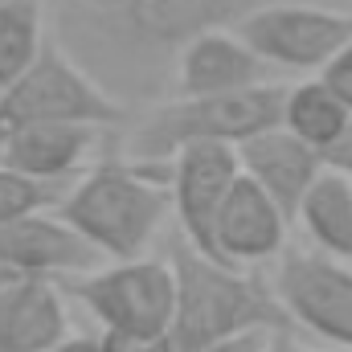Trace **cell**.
<instances>
[{
    "mask_svg": "<svg viewBox=\"0 0 352 352\" xmlns=\"http://www.w3.org/2000/svg\"><path fill=\"white\" fill-rule=\"evenodd\" d=\"M270 66L226 29H201L184 41L176 62V90L180 98H217V94H242V90L270 87Z\"/></svg>",
    "mask_w": 352,
    "mask_h": 352,
    "instance_id": "30bf717a",
    "label": "cell"
},
{
    "mask_svg": "<svg viewBox=\"0 0 352 352\" xmlns=\"http://www.w3.org/2000/svg\"><path fill=\"white\" fill-rule=\"evenodd\" d=\"M70 295L102 324L115 340L173 336L176 324V274L160 258L107 263L87 278L70 283Z\"/></svg>",
    "mask_w": 352,
    "mask_h": 352,
    "instance_id": "5b68a950",
    "label": "cell"
},
{
    "mask_svg": "<svg viewBox=\"0 0 352 352\" xmlns=\"http://www.w3.org/2000/svg\"><path fill=\"white\" fill-rule=\"evenodd\" d=\"M332 352H352V349H332Z\"/></svg>",
    "mask_w": 352,
    "mask_h": 352,
    "instance_id": "4316f807",
    "label": "cell"
},
{
    "mask_svg": "<svg viewBox=\"0 0 352 352\" xmlns=\"http://www.w3.org/2000/svg\"><path fill=\"white\" fill-rule=\"evenodd\" d=\"M4 283H8V274H4V270H0V287H4Z\"/></svg>",
    "mask_w": 352,
    "mask_h": 352,
    "instance_id": "484cf974",
    "label": "cell"
},
{
    "mask_svg": "<svg viewBox=\"0 0 352 352\" xmlns=\"http://www.w3.org/2000/svg\"><path fill=\"white\" fill-rule=\"evenodd\" d=\"M98 140V127H78V123H37L0 144V168L41 184H62L87 164L90 148Z\"/></svg>",
    "mask_w": 352,
    "mask_h": 352,
    "instance_id": "5bb4252c",
    "label": "cell"
},
{
    "mask_svg": "<svg viewBox=\"0 0 352 352\" xmlns=\"http://www.w3.org/2000/svg\"><path fill=\"white\" fill-rule=\"evenodd\" d=\"M37 123H78L102 131L123 123V107L50 41L21 82L0 90V144Z\"/></svg>",
    "mask_w": 352,
    "mask_h": 352,
    "instance_id": "277c9868",
    "label": "cell"
},
{
    "mask_svg": "<svg viewBox=\"0 0 352 352\" xmlns=\"http://www.w3.org/2000/svg\"><path fill=\"white\" fill-rule=\"evenodd\" d=\"M168 209L173 184L148 176V164H102L62 197L58 217L107 263H135L156 242Z\"/></svg>",
    "mask_w": 352,
    "mask_h": 352,
    "instance_id": "7a4b0ae2",
    "label": "cell"
},
{
    "mask_svg": "<svg viewBox=\"0 0 352 352\" xmlns=\"http://www.w3.org/2000/svg\"><path fill=\"white\" fill-rule=\"evenodd\" d=\"M266 352H307V344H299L287 328H278V332H270V340H266Z\"/></svg>",
    "mask_w": 352,
    "mask_h": 352,
    "instance_id": "cb8c5ba5",
    "label": "cell"
},
{
    "mask_svg": "<svg viewBox=\"0 0 352 352\" xmlns=\"http://www.w3.org/2000/svg\"><path fill=\"white\" fill-rule=\"evenodd\" d=\"M324 164H328V173H340L352 180V119H349V127H344V135L324 152Z\"/></svg>",
    "mask_w": 352,
    "mask_h": 352,
    "instance_id": "ffe728a7",
    "label": "cell"
},
{
    "mask_svg": "<svg viewBox=\"0 0 352 352\" xmlns=\"http://www.w3.org/2000/svg\"><path fill=\"white\" fill-rule=\"evenodd\" d=\"M266 66L328 70L352 45V16L320 4H258L234 29Z\"/></svg>",
    "mask_w": 352,
    "mask_h": 352,
    "instance_id": "8992f818",
    "label": "cell"
},
{
    "mask_svg": "<svg viewBox=\"0 0 352 352\" xmlns=\"http://www.w3.org/2000/svg\"><path fill=\"white\" fill-rule=\"evenodd\" d=\"M127 4H135V8H160V4H168V0H127Z\"/></svg>",
    "mask_w": 352,
    "mask_h": 352,
    "instance_id": "d4e9b609",
    "label": "cell"
},
{
    "mask_svg": "<svg viewBox=\"0 0 352 352\" xmlns=\"http://www.w3.org/2000/svg\"><path fill=\"white\" fill-rule=\"evenodd\" d=\"M320 78L336 90V94L344 98V107L352 111V45L336 58V62H332V66H328V70H324V74H320Z\"/></svg>",
    "mask_w": 352,
    "mask_h": 352,
    "instance_id": "d6986e66",
    "label": "cell"
},
{
    "mask_svg": "<svg viewBox=\"0 0 352 352\" xmlns=\"http://www.w3.org/2000/svg\"><path fill=\"white\" fill-rule=\"evenodd\" d=\"M58 352H119V349H115V340L102 332V336H70Z\"/></svg>",
    "mask_w": 352,
    "mask_h": 352,
    "instance_id": "603a6c76",
    "label": "cell"
},
{
    "mask_svg": "<svg viewBox=\"0 0 352 352\" xmlns=\"http://www.w3.org/2000/svg\"><path fill=\"white\" fill-rule=\"evenodd\" d=\"M274 295L303 332L352 349V266L328 254H287L274 274Z\"/></svg>",
    "mask_w": 352,
    "mask_h": 352,
    "instance_id": "52a82bcc",
    "label": "cell"
},
{
    "mask_svg": "<svg viewBox=\"0 0 352 352\" xmlns=\"http://www.w3.org/2000/svg\"><path fill=\"white\" fill-rule=\"evenodd\" d=\"M303 230L316 242V254H328L336 263H352V180L340 173H324L303 209H299Z\"/></svg>",
    "mask_w": 352,
    "mask_h": 352,
    "instance_id": "9a60e30c",
    "label": "cell"
},
{
    "mask_svg": "<svg viewBox=\"0 0 352 352\" xmlns=\"http://www.w3.org/2000/svg\"><path fill=\"white\" fill-rule=\"evenodd\" d=\"M291 87H258L242 94H217V98H176L156 111H148L131 131V156L135 164H173L184 148L221 144L242 148L254 135L283 127Z\"/></svg>",
    "mask_w": 352,
    "mask_h": 352,
    "instance_id": "3957f363",
    "label": "cell"
},
{
    "mask_svg": "<svg viewBox=\"0 0 352 352\" xmlns=\"http://www.w3.org/2000/svg\"><path fill=\"white\" fill-rule=\"evenodd\" d=\"M238 164H242V176L254 180L266 197L283 209L287 221L299 217L311 184L328 173L324 164V152L307 148L303 140H295L287 127H274L266 135H254L250 144L238 148Z\"/></svg>",
    "mask_w": 352,
    "mask_h": 352,
    "instance_id": "8fae6325",
    "label": "cell"
},
{
    "mask_svg": "<svg viewBox=\"0 0 352 352\" xmlns=\"http://www.w3.org/2000/svg\"><path fill=\"white\" fill-rule=\"evenodd\" d=\"M66 340L70 316L54 278H8L0 287V352H58Z\"/></svg>",
    "mask_w": 352,
    "mask_h": 352,
    "instance_id": "7c38bea8",
    "label": "cell"
},
{
    "mask_svg": "<svg viewBox=\"0 0 352 352\" xmlns=\"http://www.w3.org/2000/svg\"><path fill=\"white\" fill-rule=\"evenodd\" d=\"M33 4H37V0H33Z\"/></svg>",
    "mask_w": 352,
    "mask_h": 352,
    "instance_id": "83f0119b",
    "label": "cell"
},
{
    "mask_svg": "<svg viewBox=\"0 0 352 352\" xmlns=\"http://www.w3.org/2000/svg\"><path fill=\"white\" fill-rule=\"evenodd\" d=\"M176 274V324L173 340L180 352H209L246 332L287 328V311L274 291H266L246 270L221 266L197 254L184 238L168 250Z\"/></svg>",
    "mask_w": 352,
    "mask_h": 352,
    "instance_id": "6da1fadb",
    "label": "cell"
},
{
    "mask_svg": "<svg viewBox=\"0 0 352 352\" xmlns=\"http://www.w3.org/2000/svg\"><path fill=\"white\" fill-rule=\"evenodd\" d=\"M66 197L62 184H41L29 176H16L8 168H0V226L25 213H41V209H58Z\"/></svg>",
    "mask_w": 352,
    "mask_h": 352,
    "instance_id": "ac0fdd59",
    "label": "cell"
},
{
    "mask_svg": "<svg viewBox=\"0 0 352 352\" xmlns=\"http://www.w3.org/2000/svg\"><path fill=\"white\" fill-rule=\"evenodd\" d=\"M242 180L238 164V148H221V144H201V148H184L168 164V184H173V209L180 221V238L213 258H217V217L234 192V184ZM226 266V263H221Z\"/></svg>",
    "mask_w": 352,
    "mask_h": 352,
    "instance_id": "ba28073f",
    "label": "cell"
},
{
    "mask_svg": "<svg viewBox=\"0 0 352 352\" xmlns=\"http://www.w3.org/2000/svg\"><path fill=\"white\" fill-rule=\"evenodd\" d=\"M107 258L58 213H25L0 226V270L8 278H87Z\"/></svg>",
    "mask_w": 352,
    "mask_h": 352,
    "instance_id": "9c48e42d",
    "label": "cell"
},
{
    "mask_svg": "<svg viewBox=\"0 0 352 352\" xmlns=\"http://www.w3.org/2000/svg\"><path fill=\"white\" fill-rule=\"evenodd\" d=\"M45 45L41 8L33 0H0V90L21 82Z\"/></svg>",
    "mask_w": 352,
    "mask_h": 352,
    "instance_id": "e0dca14e",
    "label": "cell"
},
{
    "mask_svg": "<svg viewBox=\"0 0 352 352\" xmlns=\"http://www.w3.org/2000/svg\"><path fill=\"white\" fill-rule=\"evenodd\" d=\"M266 340H270V332H246V336H234V340H226V344H217L209 352H266Z\"/></svg>",
    "mask_w": 352,
    "mask_h": 352,
    "instance_id": "44dd1931",
    "label": "cell"
},
{
    "mask_svg": "<svg viewBox=\"0 0 352 352\" xmlns=\"http://www.w3.org/2000/svg\"><path fill=\"white\" fill-rule=\"evenodd\" d=\"M0 156H4V152H0Z\"/></svg>",
    "mask_w": 352,
    "mask_h": 352,
    "instance_id": "f1b7e54d",
    "label": "cell"
},
{
    "mask_svg": "<svg viewBox=\"0 0 352 352\" xmlns=\"http://www.w3.org/2000/svg\"><path fill=\"white\" fill-rule=\"evenodd\" d=\"M287 246V217L254 180H238L217 217V258L234 270L270 263Z\"/></svg>",
    "mask_w": 352,
    "mask_h": 352,
    "instance_id": "4fadbf2b",
    "label": "cell"
},
{
    "mask_svg": "<svg viewBox=\"0 0 352 352\" xmlns=\"http://www.w3.org/2000/svg\"><path fill=\"white\" fill-rule=\"evenodd\" d=\"M349 119H352V111L324 78H311V82H299V87L287 90L283 127L295 140H303L307 148H316V152H328L344 135Z\"/></svg>",
    "mask_w": 352,
    "mask_h": 352,
    "instance_id": "2e32d148",
    "label": "cell"
},
{
    "mask_svg": "<svg viewBox=\"0 0 352 352\" xmlns=\"http://www.w3.org/2000/svg\"><path fill=\"white\" fill-rule=\"evenodd\" d=\"M115 340V336H111ZM119 352H180L173 336H152V340H115Z\"/></svg>",
    "mask_w": 352,
    "mask_h": 352,
    "instance_id": "7402d4cb",
    "label": "cell"
}]
</instances>
